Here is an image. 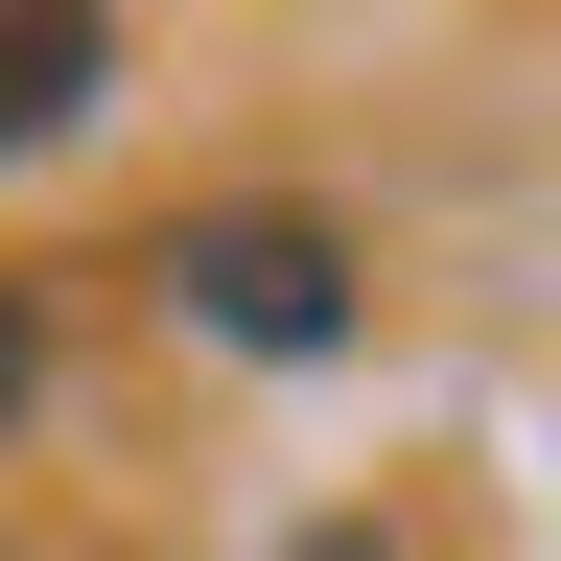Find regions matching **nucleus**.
I'll return each instance as SVG.
<instances>
[{
  "mask_svg": "<svg viewBox=\"0 0 561 561\" xmlns=\"http://www.w3.org/2000/svg\"><path fill=\"white\" fill-rule=\"evenodd\" d=\"M140 280H164V328H210V351H351V234L328 210H187Z\"/></svg>",
  "mask_w": 561,
  "mask_h": 561,
  "instance_id": "nucleus-1",
  "label": "nucleus"
},
{
  "mask_svg": "<svg viewBox=\"0 0 561 561\" xmlns=\"http://www.w3.org/2000/svg\"><path fill=\"white\" fill-rule=\"evenodd\" d=\"M117 94V24H70V0H0V140H70Z\"/></svg>",
  "mask_w": 561,
  "mask_h": 561,
  "instance_id": "nucleus-2",
  "label": "nucleus"
},
{
  "mask_svg": "<svg viewBox=\"0 0 561 561\" xmlns=\"http://www.w3.org/2000/svg\"><path fill=\"white\" fill-rule=\"evenodd\" d=\"M24 398H47V305L0 280V421H24Z\"/></svg>",
  "mask_w": 561,
  "mask_h": 561,
  "instance_id": "nucleus-3",
  "label": "nucleus"
},
{
  "mask_svg": "<svg viewBox=\"0 0 561 561\" xmlns=\"http://www.w3.org/2000/svg\"><path fill=\"white\" fill-rule=\"evenodd\" d=\"M305 561H375V538H305Z\"/></svg>",
  "mask_w": 561,
  "mask_h": 561,
  "instance_id": "nucleus-4",
  "label": "nucleus"
}]
</instances>
